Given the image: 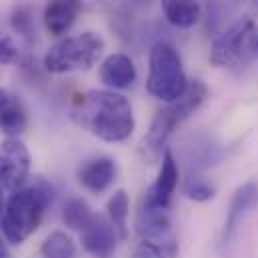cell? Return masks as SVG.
<instances>
[{"instance_id":"obj_1","label":"cell","mask_w":258,"mask_h":258,"mask_svg":"<svg viewBox=\"0 0 258 258\" xmlns=\"http://www.w3.org/2000/svg\"><path fill=\"white\" fill-rule=\"evenodd\" d=\"M72 118L78 126L104 142H122L134 132L132 104L116 90H88L72 100Z\"/></svg>"},{"instance_id":"obj_2","label":"cell","mask_w":258,"mask_h":258,"mask_svg":"<svg viewBox=\"0 0 258 258\" xmlns=\"http://www.w3.org/2000/svg\"><path fill=\"white\" fill-rule=\"evenodd\" d=\"M52 200L54 192L46 182H36L12 194L6 200L2 216V232L6 242L18 246L28 240L40 226V220Z\"/></svg>"},{"instance_id":"obj_3","label":"cell","mask_w":258,"mask_h":258,"mask_svg":"<svg viewBox=\"0 0 258 258\" xmlns=\"http://www.w3.org/2000/svg\"><path fill=\"white\" fill-rule=\"evenodd\" d=\"M206 96H208L206 84L200 80H192V82H188L184 94L178 100L166 104L164 108H160L156 112V116L150 122V128L144 134V142H142V150L148 160L154 162V160L162 158L168 138L186 118H190L200 108V104L206 100Z\"/></svg>"},{"instance_id":"obj_4","label":"cell","mask_w":258,"mask_h":258,"mask_svg":"<svg viewBox=\"0 0 258 258\" xmlns=\"http://www.w3.org/2000/svg\"><path fill=\"white\" fill-rule=\"evenodd\" d=\"M188 78L182 66V58L178 50L170 42H156L150 48L148 56V78H146V90L150 96H154L160 102H174L178 100L186 86Z\"/></svg>"},{"instance_id":"obj_5","label":"cell","mask_w":258,"mask_h":258,"mask_svg":"<svg viewBox=\"0 0 258 258\" xmlns=\"http://www.w3.org/2000/svg\"><path fill=\"white\" fill-rule=\"evenodd\" d=\"M104 52V40L96 32L60 38L44 54V68L52 74L90 70Z\"/></svg>"},{"instance_id":"obj_6","label":"cell","mask_w":258,"mask_h":258,"mask_svg":"<svg viewBox=\"0 0 258 258\" xmlns=\"http://www.w3.org/2000/svg\"><path fill=\"white\" fill-rule=\"evenodd\" d=\"M168 210L170 208H158V206H150V204L142 202L140 210L136 214V232L142 242L158 248L168 258H176L178 242L174 236V228H172Z\"/></svg>"},{"instance_id":"obj_7","label":"cell","mask_w":258,"mask_h":258,"mask_svg":"<svg viewBox=\"0 0 258 258\" xmlns=\"http://www.w3.org/2000/svg\"><path fill=\"white\" fill-rule=\"evenodd\" d=\"M252 38H256L254 32V20L252 18H242L234 22L226 32H222L210 48V64L216 68H226V66L236 64L246 50L252 44Z\"/></svg>"},{"instance_id":"obj_8","label":"cell","mask_w":258,"mask_h":258,"mask_svg":"<svg viewBox=\"0 0 258 258\" xmlns=\"http://www.w3.org/2000/svg\"><path fill=\"white\" fill-rule=\"evenodd\" d=\"M30 174V152L18 138H6L0 142V186L4 190L24 188Z\"/></svg>"},{"instance_id":"obj_9","label":"cell","mask_w":258,"mask_h":258,"mask_svg":"<svg viewBox=\"0 0 258 258\" xmlns=\"http://www.w3.org/2000/svg\"><path fill=\"white\" fill-rule=\"evenodd\" d=\"M80 238L84 250L94 258H110L114 254L118 242L116 228L104 214H94L92 220L86 224V228L80 232Z\"/></svg>"},{"instance_id":"obj_10","label":"cell","mask_w":258,"mask_h":258,"mask_svg":"<svg viewBox=\"0 0 258 258\" xmlns=\"http://www.w3.org/2000/svg\"><path fill=\"white\" fill-rule=\"evenodd\" d=\"M176 186H178V162H176L174 154L166 148L160 158L158 176H156L154 184L144 192L142 202H146L150 206H158V208H170V200H172Z\"/></svg>"},{"instance_id":"obj_11","label":"cell","mask_w":258,"mask_h":258,"mask_svg":"<svg viewBox=\"0 0 258 258\" xmlns=\"http://www.w3.org/2000/svg\"><path fill=\"white\" fill-rule=\"evenodd\" d=\"M256 204H258V182L250 180V182L242 184L240 188H236V192L232 194V200H230V206H228V212H226V220H224V228H222V242L224 244H228L236 236V232H238L244 216Z\"/></svg>"},{"instance_id":"obj_12","label":"cell","mask_w":258,"mask_h":258,"mask_svg":"<svg viewBox=\"0 0 258 258\" xmlns=\"http://www.w3.org/2000/svg\"><path fill=\"white\" fill-rule=\"evenodd\" d=\"M118 174V166L112 158L108 156H96L86 160L80 168H78V182L94 194H100L108 190L112 186V182L116 180Z\"/></svg>"},{"instance_id":"obj_13","label":"cell","mask_w":258,"mask_h":258,"mask_svg":"<svg viewBox=\"0 0 258 258\" xmlns=\"http://www.w3.org/2000/svg\"><path fill=\"white\" fill-rule=\"evenodd\" d=\"M80 10H82L80 0H50L42 14L48 34L56 36V38L68 34V30L74 26Z\"/></svg>"},{"instance_id":"obj_14","label":"cell","mask_w":258,"mask_h":258,"mask_svg":"<svg viewBox=\"0 0 258 258\" xmlns=\"http://www.w3.org/2000/svg\"><path fill=\"white\" fill-rule=\"evenodd\" d=\"M28 128V116L22 100L10 90L0 88V132L6 138H18Z\"/></svg>"},{"instance_id":"obj_15","label":"cell","mask_w":258,"mask_h":258,"mask_svg":"<svg viewBox=\"0 0 258 258\" xmlns=\"http://www.w3.org/2000/svg\"><path fill=\"white\" fill-rule=\"evenodd\" d=\"M98 74H100V80L108 88L124 90V88H130L136 80V66L128 54L116 52V54H110L102 60Z\"/></svg>"},{"instance_id":"obj_16","label":"cell","mask_w":258,"mask_h":258,"mask_svg":"<svg viewBox=\"0 0 258 258\" xmlns=\"http://www.w3.org/2000/svg\"><path fill=\"white\" fill-rule=\"evenodd\" d=\"M128 210H130V200L128 194L124 190H116V192L110 196V200L106 202V216L108 220L112 222V226L116 228V234L120 240H124L128 236Z\"/></svg>"},{"instance_id":"obj_17","label":"cell","mask_w":258,"mask_h":258,"mask_svg":"<svg viewBox=\"0 0 258 258\" xmlns=\"http://www.w3.org/2000/svg\"><path fill=\"white\" fill-rule=\"evenodd\" d=\"M168 22L176 28H192L200 20L202 8L198 0H174V4L164 10Z\"/></svg>"},{"instance_id":"obj_18","label":"cell","mask_w":258,"mask_h":258,"mask_svg":"<svg viewBox=\"0 0 258 258\" xmlns=\"http://www.w3.org/2000/svg\"><path fill=\"white\" fill-rule=\"evenodd\" d=\"M40 254L44 258H76V244L66 232L56 230L46 236L40 246Z\"/></svg>"},{"instance_id":"obj_19","label":"cell","mask_w":258,"mask_h":258,"mask_svg":"<svg viewBox=\"0 0 258 258\" xmlns=\"http://www.w3.org/2000/svg\"><path fill=\"white\" fill-rule=\"evenodd\" d=\"M92 216H94V212L90 210V206L82 198H70L64 204V210H62L64 224L70 230H78V232H82L86 228V224L92 220Z\"/></svg>"},{"instance_id":"obj_20","label":"cell","mask_w":258,"mask_h":258,"mask_svg":"<svg viewBox=\"0 0 258 258\" xmlns=\"http://www.w3.org/2000/svg\"><path fill=\"white\" fill-rule=\"evenodd\" d=\"M10 22H12V28H14L22 38H26L28 42L34 40V36H36V28H34V20H32V12H30V8H26V6H18V8H14Z\"/></svg>"},{"instance_id":"obj_21","label":"cell","mask_w":258,"mask_h":258,"mask_svg":"<svg viewBox=\"0 0 258 258\" xmlns=\"http://www.w3.org/2000/svg\"><path fill=\"white\" fill-rule=\"evenodd\" d=\"M214 186L208 182V180H204V178H188V182H186V186H184V194L194 200V202H206V200H210L212 196H214Z\"/></svg>"},{"instance_id":"obj_22","label":"cell","mask_w":258,"mask_h":258,"mask_svg":"<svg viewBox=\"0 0 258 258\" xmlns=\"http://www.w3.org/2000/svg\"><path fill=\"white\" fill-rule=\"evenodd\" d=\"M18 58V48L10 36H0V62L12 64Z\"/></svg>"},{"instance_id":"obj_23","label":"cell","mask_w":258,"mask_h":258,"mask_svg":"<svg viewBox=\"0 0 258 258\" xmlns=\"http://www.w3.org/2000/svg\"><path fill=\"white\" fill-rule=\"evenodd\" d=\"M134 258H168V256L164 252H160L158 248H154V246H150L146 242H140V246L134 252Z\"/></svg>"},{"instance_id":"obj_24","label":"cell","mask_w":258,"mask_h":258,"mask_svg":"<svg viewBox=\"0 0 258 258\" xmlns=\"http://www.w3.org/2000/svg\"><path fill=\"white\" fill-rule=\"evenodd\" d=\"M0 258H10V250L6 246V240L0 238Z\"/></svg>"},{"instance_id":"obj_25","label":"cell","mask_w":258,"mask_h":258,"mask_svg":"<svg viewBox=\"0 0 258 258\" xmlns=\"http://www.w3.org/2000/svg\"><path fill=\"white\" fill-rule=\"evenodd\" d=\"M4 206H6V202H4V194H2V186H0V226H2V216H4Z\"/></svg>"},{"instance_id":"obj_26","label":"cell","mask_w":258,"mask_h":258,"mask_svg":"<svg viewBox=\"0 0 258 258\" xmlns=\"http://www.w3.org/2000/svg\"><path fill=\"white\" fill-rule=\"evenodd\" d=\"M172 4H174V0H162V8H164V10H168Z\"/></svg>"},{"instance_id":"obj_27","label":"cell","mask_w":258,"mask_h":258,"mask_svg":"<svg viewBox=\"0 0 258 258\" xmlns=\"http://www.w3.org/2000/svg\"><path fill=\"white\" fill-rule=\"evenodd\" d=\"M254 44L258 46V34H256V38H254Z\"/></svg>"}]
</instances>
